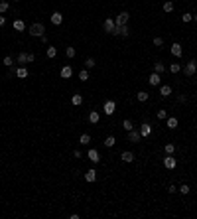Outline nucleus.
Masks as SVG:
<instances>
[{"label":"nucleus","instance_id":"1","mask_svg":"<svg viewBox=\"0 0 197 219\" xmlns=\"http://www.w3.org/2000/svg\"><path fill=\"white\" fill-rule=\"evenodd\" d=\"M28 32H30V36H33V38H41V36H44V32H45V28H44V24H41V22H36V24H32V26H30V30H28Z\"/></svg>","mask_w":197,"mask_h":219},{"label":"nucleus","instance_id":"2","mask_svg":"<svg viewBox=\"0 0 197 219\" xmlns=\"http://www.w3.org/2000/svg\"><path fill=\"white\" fill-rule=\"evenodd\" d=\"M195 71H197V61H195V59H191L189 63H185V67H183V73H185L187 77L195 75Z\"/></svg>","mask_w":197,"mask_h":219},{"label":"nucleus","instance_id":"3","mask_svg":"<svg viewBox=\"0 0 197 219\" xmlns=\"http://www.w3.org/2000/svg\"><path fill=\"white\" fill-rule=\"evenodd\" d=\"M128 20H130V14L124 10V12H120V14L114 18V24L116 26H124V24H128Z\"/></svg>","mask_w":197,"mask_h":219},{"label":"nucleus","instance_id":"4","mask_svg":"<svg viewBox=\"0 0 197 219\" xmlns=\"http://www.w3.org/2000/svg\"><path fill=\"white\" fill-rule=\"evenodd\" d=\"M114 36H122V38H128L130 36V28H128V24H124V26H116L114 28Z\"/></svg>","mask_w":197,"mask_h":219},{"label":"nucleus","instance_id":"5","mask_svg":"<svg viewBox=\"0 0 197 219\" xmlns=\"http://www.w3.org/2000/svg\"><path fill=\"white\" fill-rule=\"evenodd\" d=\"M103 111H104V115H114V111H116V103L114 101H107V103L103 105Z\"/></svg>","mask_w":197,"mask_h":219},{"label":"nucleus","instance_id":"6","mask_svg":"<svg viewBox=\"0 0 197 219\" xmlns=\"http://www.w3.org/2000/svg\"><path fill=\"white\" fill-rule=\"evenodd\" d=\"M114 28H116V24H114V20H112V18H107L103 22V30L107 32V34H112V32H114Z\"/></svg>","mask_w":197,"mask_h":219},{"label":"nucleus","instance_id":"7","mask_svg":"<svg viewBox=\"0 0 197 219\" xmlns=\"http://www.w3.org/2000/svg\"><path fill=\"white\" fill-rule=\"evenodd\" d=\"M164 166L167 168V170H174V168L178 166V160L171 156V154H167V158H164Z\"/></svg>","mask_w":197,"mask_h":219},{"label":"nucleus","instance_id":"8","mask_svg":"<svg viewBox=\"0 0 197 219\" xmlns=\"http://www.w3.org/2000/svg\"><path fill=\"white\" fill-rule=\"evenodd\" d=\"M87 156H89V160L93 164H99L100 162V154H99V150H95V148H91L89 152H87Z\"/></svg>","mask_w":197,"mask_h":219},{"label":"nucleus","instance_id":"9","mask_svg":"<svg viewBox=\"0 0 197 219\" xmlns=\"http://www.w3.org/2000/svg\"><path fill=\"white\" fill-rule=\"evenodd\" d=\"M148 81H150V85L158 87V85H160V83H162V75L154 71V73H152V75H150V77H148Z\"/></svg>","mask_w":197,"mask_h":219},{"label":"nucleus","instance_id":"10","mask_svg":"<svg viewBox=\"0 0 197 219\" xmlns=\"http://www.w3.org/2000/svg\"><path fill=\"white\" fill-rule=\"evenodd\" d=\"M140 138H142V134H140V130H128V140L130 142H140Z\"/></svg>","mask_w":197,"mask_h":219},{"label":"nucleus","instance_id":"11","mask_svg":"<svg viewBox=\"0 0 197 219\" xmlns=\"http://www.w3.org/2000/svg\"><path fill=\"white\" fill-rule=\"evenodd\" d=\"M140 134H142V136H144V138H148V136H150V134H152V124H148V123H144V124H142V126H140Z\"/></svg>","mask_w":197,"mask_h":219},{"label":"nucleus","instance_id":"12","mask_svg":"<svg viewBox=\"0 0 197 219\" xmlns=\"http://www.w3.org/2000/svg\"><path fill=\"white\" fill-rule=\"evenodd\" d=\"M85 180H87V182H95V180H97V170H95V168L87 170L85 172Z\"/></svg>","mask_w":197,"mask_h":219},{"label":"nucleus","instance_id":"13","mask_svg":"<svg viewBox=\"0 0 197 219\" xmlns=\"http://www.w3.org/2000/svg\"><path fill=\"white\" fill-rule=\"evenodd\" d=\"M181 53H183L181 45H179V44H171V56H175V57H181Z\"/></svg>","mask_w":197,"mask_h":219},{"label":"nucleus","instance_id":"14","mask_svg":"<svg viewBox=\"0 0 197 219\" xmlns=\"http://www.w3.org/2000/svg\"><path fill=\"white\" fill-rule=\"evenodd\" d=\"M61 22H63V16H61V12H53V14H51V24L59 26Z\"/></svg>","mask_w":197,"mask_h":219},{"label":"nucleus","instance_id":"15","mask_svg":"<svg viewBox=\"0 0 197 219\" xmlns=\"http://www.w3.org/2000/svg\"><path fill=\"white\" fill-rule=\"evenodd\" d=\"M59 75H61V77H63V79H69V77H71V75H73V69H71V67H69V65H65V67H63V69H61V71H59Z\"/></svg>","mask_w":197,"mask_h":219},{"label":"nucleus","instance_id":"16","mask_svg":"<svg viewBox=\"0 0 197 219\" xmlns=\"http://www.w3.org/2000/svg\"><path fill=\"white\" fill-rule=\"evenodd\" d=\"M28 75H30V73H28V69H26V67H22V65H20L18 69H16V77H20V79H26Z\"/></svg>","mask_w":197,"mask_h":219},{"label":"nucleus","instance_id":"17","mask_svg":"<svg viewBox=\"0 0 197 219\" xmlns=\"http://www.w3.org/2000/svg\"><path fill=\"white\" fill-rule=\"evenodd\" d=\"M12 26H14L16 32H24V30H26V24H24L22 20H14V24H12Z\"/></svg>","mask_w":197,"mask_h":219},{"label":"nucleus","instance_id":"18","mask_svg":"<svg viewBox=\"0 0 197 219\" xmlns=\"http://www.w3.org/2000/svg\"><path fill=\"white\" fill-rule=\"evenodd\" d=\"M120 160H122V162H134V154L126 150V152H122V154H120Z\"/></svg>","mask_w":197,"mask_h":219},{"label":"nucleus","instance_id":"19","mask_svg":"<svg viewBox=\"0 0 197 219\" xmlns=\"http://www.w3.org/2000/svg\"><path fill=\"white\" fill-rule=\"evenodd\" d=\"M45 56H47L49 59H53V57L57 56V48H53V45H49V48L45 49Z\"/></svg>","mask_w":197,"mask_h":219},{"label":"nucleus","instance_id":"20","mask_svg":"<svg viewBox=\"0 0 197 219\" xmlns=\"http://www.w3.org/2000/svg\"><path fill=\"white\" fill-rule=\"evenodd\" d=\"M160 95H162V97H170V95H171V87H170V85H162V87H160Z\"/></svg>","mask_w":197,"mask_h":219},{"label":"nucleus","instance_id":"21","mask_svg":"<svg viewBox=\"0 0 197 219\" xmlns=\"http://www.w3.org/2000/svg\"><path fill=\"white\" fill-rule=\"evenodd\" d=\"M99 119H100V117H99V113H97V111H91V113H89V123L97 124V123H99Z\"/></svg>","mask_w":197,"mask_h":219},{"label":"nucleus","instance_id":"22","mask_svg":"<svg viewBox=\"0 0 197 219\" xmlns=\"http://www.w3.org/2000/svg\"><path fill=\"white\" fill-rule=\"evenodd\" d=\"M148 93H146V91H138V93H136V99L138 101H140V103H146V101H148Z\"/></svg>","mask_w":197,"mask_h":219},{"label":"nucleus","instance_id":"23","mask_svg":"<svg viewBox=\"0 0 197 219\" xmlns=\"http://www.w3.org/2000/svg\"><path fill=\"white\" fill-rule=\"evenodd\" d=\"M166 124H167V128H171V130H174V128H178V119H175V117H170Z\"/></svg>","mask_w":197,"mask_h":219},{"label":"nucleus","instance_id":"24","mask_svg":"<svg viewBox=\"0 0 197 219\" xmlns=\"http://www.w3.org/2000/svg\"><path fill=\"white\" fill-rule=\"evenodd\" d=\"M114 144H116V138L114 136H107V138H104V146H107V148H112Z\"/></svg>","mask_w":197,"mask_h":219},{"label":"nucleus","instance_id":"25","mask_svg":"<svg viewBox=\"0 0 197 219\" xmlns=\"http://www.w3.org/2000/svg\"><path fill=\"white\" fill-rule=\"evenodd\" d=\"M164 69H166V65H164V63H162V61H158V63H154V71H156V73H164Z\"/></svg>","mask_w":197,"mask_h":219},{"label":"nucleus","instance_id":"26","mask_svg":"<svg viewBox=\"0 0 197 219\" xmlns=\"http://www.w3.org/2000/svg\"><path fill=\"white\" fill-rule=\"evenodd\" d=\"M18 63L22 65V63H28V53L26 52H20L18 53Z\"/></svg>","mask_w":197,"mask_h":219},{"label":"nucleus","instance_id":"27","mask_svg":"<svg viewBox=\"0 0 197 219\" xmlns=\"http://www.w3.org/2000/svg\"><path fill=\"white\" fill-rule=\"evenodd\" d=\"M79 142H81V144H89L91 142V134H81V136H79Z\"/></svg>","mask_w":197,"mask_h":219},{"label":"nucleus","instance_id":"28","mask_svg":"<svg viewBox=\"0 0 197 219\" xmlns=\"http://www.w3.org/2000/svg\"><path fill=\"white\" fill-rule=\"evenodd\" d=\"M10 10V4L6 2V0H2V2H0V14H4V12H8Z\"/></svg>","mask_w":197,"mask_h":219},{"label":"nucleus","instance_id":"29","mask_svg":"<svg viewBox=\"0 0 197 219\" xmlns=\"http://www.w3.org/2000/svg\"><path fill=\"white\" fill-rule=\"evenodd\" d=\"M170 71H171V73H179V71H181V65H179V63H171V65H170Z\"/></svg>","mask_w":197,"mask_h":219},{"label":"nucleus","instance_id":"30","mask_svg":"<svg viewBox=\"0 0 197 219\" xmlns=\"http://www.w3.org/2000/svg\"><path fill=\"white\" fill-rule=\"evenodd\" d=\"M71 103H73L75 107H79V105L83 103V97H81V95H73V99H71Z\"/></svg>","mask_w":197,"mask_h":219},{"label":"nucleus","instance_id":"31","mask_svg":"<svg viewBox=\"0 0 197 219\" xmlns=\"http://www.w3.org/2000/svg\"><path fill=\"white\" fill-rule=\"evenodd\" d=\"M178 192L181 193V196H187V193H189V186H187V184H183V186L178 188Z\"/></svg>","mask_w":197,"mask_h":219},{"label":"nucleus","instance_id":"32","mask_svg":"<svg viewBox=\"0 0 197 219\" xmlns=\"http://www.w3.org/2000/svg\"><path fill=\"white\" fill-rule=\"evenodd\" d=\"M95 65H97V61H95L93 57H87V59H85V67H87V69H91V67H95Z\"/></svg>","mask_w":197,"mask_h":219},{"label":"nucleus","instance_id":"33","mask_svg":"<svg viewBox=\"0 0 197 219\" xmlns=\"http://www.w3.org/2000/svg\"><path fill=\"white\" fill-rule=\"evenodd\" d=\"M79 79H81V81H87V79H89V71L81 69V71H79Z\"/></svg>","mask_w":197,"mask_h":219},{"label":"nucleus","instance_id":"34","mask_svg":"<svg viewBox=\"0 0 197 219\" xmlns=\"http://www.w3.org/2000/svg\"><path fill=\"white\" fill-rule=\"evenodd\" d=\"M122 128H124V130H126V132H128V130H132V128H134V124H132V120H128V119H126V120H124V123H122Z\"/></svg>","mask_w":197,"mask_h":219},{"label":"nucleus","instance_id":"35","mask_svg":"<svg viewBox=\"0 0 197 219\" xmlns=\"http://www.w3.org/2000/svg\"><path fill=\"white\" fill-rule=\"evenodd\" d=\"M65 53H67V57H69V59H73L77 52H75V48H65Z\"/></svg>","mask_w":197,"mask_h":219},{"label":"nucleus","instance_id":"36","mask_svg":"<svg viewBox=\"0 0 197 219\" xmlns=\"http://www.w3.org/2000/svg\"><path fill=\"white\" fill-rule=\"evenodd\" d=\"M156 117H158L160 120H164V119H167V111H164V109H160V111L156 113Z\"/></svg>","mask_w":197,"mask_h":219},{"label":"nucleus","instance_id":"37","mask_svg":"<svg viewBox=\"0 0 197 219\" xmlns=\"http://www.w3.org/2000/svg\"><path fill=\"white\" fill-rule=\"evenodd\" d=\"M171 10H174V2H170V0L164 2V12H171Z\"/></svg>","mask_w":197,"mask_h":219},{"label":"nucleus","instance_id":"38","mask_svg":"<svg viewBox=\"0 0 197 219\" xmlns=\"http://www.w3.org/2000/svg\"><path fill=\"white\" fill-rule=\"evenodd\" d=\"M164 150H166V154H174V152H175V146H174V144H166Z\"/></svg>","mask_w":197,"mask_h":219},{"label":"nucleus","instance_id":"39","mask_svg":"<svg viewBox=\"0 0 197 219\" xmlns=\"http://www.w3.org/2000/svg\"><path fill=\"white\" fill-rule=\"evenodd\" d=\"M181 20H183V22H191V20H193V14H189V12H185V14L181 16Z\"/></svg>","mask_w":197,"mask_h":219},{"label":"nucleus","instance_id":"40","mask_svg":"<svg viewBox=\"0 0 197 219\" xmlns=\"http://www.w3.org/2000/svg\"><path fill=\"white\" fill-rule=\"evenodd\" d=\"M12 63H14V59H12L10 56H6V57H4V65H6V67H12Z\"/></svg>","mask_w":197,"mask_h":219},{"label":"nucleus","instance_id":"41","mask_svg":"<svg viewBox=\"0 0 197 219\" xmlns=\"http://www.w3.org/2000/svg\"><path fill=\"white\" fill-rule=\"evenodd\" d=\"M154 45H158V48L164 45V38H154Z\"/></svg>","mask_w":197,"mask_h":219},{"label":"nucleus","instance_id":"42","mask_svg":"<svg viewBox=\"0 0 197 219\" xmlns=\"http://www.w3.org/2000/svg\"><path fill=\"white\" fill-rule=\"evenodd\" d=\"M36 61V56H33V53H28V63H33Z\"/></svg>","mask_w":197,"mask_h":219},{"label":"nucleus","instance_id":"43","mask_svg":"<svg viewBox=\"0 0 197 219\" xmlns=\"http://www.w3.org/2000/svg\"><path fill=\"white\" fill-rule=\"evenodd\" d=\"M178 101H179V103H185L187 97H185V95H179V97H178Z\"/></svg>","mask_w":197,"mask_h":219},{"label":"nucleus","instance_id":"44","mask_svg":"<svg viewBox=\"0 0 197 219\" xmlns=\"http://www.w3.org/2000/svg\"><path fill=\"white\" fill-rule=\"evenodd\" d=\"M167 192H170V193H175V192H178V188H175V186H170V188H167Z\"/></svg>","mask_w":197,"mask_h":219},{"label":"nucleus","instance_id":"45","mask_svg":"<svg viewBox=\"0 0 197 219\" xmlns=\"http://www.w3.org/2000/svg\"><path fill=\"white\" fill-rule=\"evenodd\" d=\"M4 24H6V16H0V28H2Z\"/></svg>","mask_w":197,"mask_h":219},{"label":"nucleus","instance_id":"46","mask_svg":"<svg viewBox=\"0 0 197 219\" xmlns=\"http://www.w3.org/2000/svg\"><path fill=\"white\" fill-rule=\"evenodd\" d=\"M193 20H195V22H197V14H195V16H193Z\"/></svg>","mask_w":197,"mask_h":219},{"label":"nucleus","instance_id":"47","mask_svg":"<svg viewBox=\"0 0 197 219\" xmlns=\"http://www.w3.org/2000/svg\"><path fill=\"white\" fill-rule=\"evenodd\" d=\"M16 2H20V0H16Z\"/></svg>","mask_w":197,"mask_h":219},{"label":"nucleus","instance_id":"48","mask_svg":"<svg viewBox=\"0 0 197 219\" xmlns=\"http://www.w3.org/2000/svg\"><path fill=\"white\" fill-rule=\"evenodd\" d=\"M195 97H197V93H195Z\"/></svg>","mask_w":197,"mask_h":219}]
</instances>
